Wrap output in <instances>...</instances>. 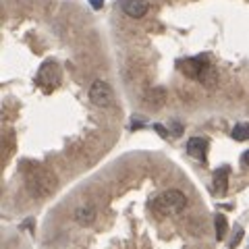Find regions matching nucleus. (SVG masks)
Returning a JSON list of instances; mask_svg holds the SVG:
<instances>
[{
	"instance_id": "nucleus-1",
	"label": "nucleus",
	"mask_w": 249,
	"mask_h": 249,
	"mask_svg": "<svg viewBox=\"0 0 249 249\" xmlns=\"http://www.w3.org/2000/svg\"><path fill=\"white\" fill-rule=\"evenodd\" d=\"M187 196L178 189H168L164 193H160L158 197L152 201V212L158 216V218H164V216H177L181 214L183 210L187 208Z\"/></svg>"
},
{
	"instance_id": "nucleus-2",
	"label": "nucleus",
	"mask_w": 249,
	"mask_h": 249,
	"mask_svg": "<svg viewBox=\"0 0 249 249\" xmlns=\"http://www.w3.org/2000/svg\"><path fill=\"white\" fill-rule=\"evenodd\" d=\"M25 181H27V189L34 197H48L50 193H54V189H56V178H54V175L42 166L27 168Z\"/></svg>"
},
{
	"instance_id": "nucleus-3",
	"label": "nucleus",
	"mask_w": 249,
	"mask_h": 249,
	"mask_svg": "<svg viewBox=\"0 0 249 249\" xmlns=\"http://www.w3.org/2000/svg\"><path fill=\"white\" fill-rule=\"evenodd\" d=\"M89 100L96 106L100 108H110L114 104V93H112V88L108 85L106 81L102 79H98V81H93L91 83V88H89Z\"/></svg>"
},
{
	"instance_id": "nucleus-4",
	"label": "nucleus",
	"mask_w": 249,
	"mask_h": 249,
	"mask_svg": "<svg viewBox=\"0 0 249 249\" xmlns=\"http://www.w3.org/2000/svg\"><path fill=\"white\" fill-rule=\"evenodd\" d=\"M121 9L131 19H142L150 11V2L147 0H121Z\"/></svg>"
},
{
	"instance_id": "nucleus-5",
	"label": "nucleus",
	"mask_w": 249,
	"mask_h": 249,
	"mask_svg": "<svg viewBox=\"0 0 249 249\" xmlns=\"http://www.w3.org/2000/svg\"><path fill=\"white\" fill-rule=\"evenodd\" d=\"M58 81H60V73H58L56 65H54V62H46L40 75H37V83L46 85V88H54V85H58Z\"/></svg>"
},
{
	"instance_id": "nucleus-6",
	"label": "nucleus",
	"mask_w": 249,
	"mask_h": 249,
	"mask_svg": "<svg viewBox=\"0 0 249 249\" xmlns=\"http://www.w3.org/2000/svg\"><path fill=\"white\" fill-rule=\"evenodd\" d=\"M187 154L191 158H197V160H206V154H208V142L204 137H191L187 142Z\"/></svg>"
},
{
	"instance_id": "nucleus-7",
	"label": "nucleus",
	"mask_w": 249,
	"mask_h": 249,
	"mask_svg": "<svg viewBox=\"0 0 249 249\" xmlns=\"http://www.w3.org/2000/svg\"><path fill=\"white\" fill-rule=\"evenodd\" d=\"M229 175H231V168L229 166H220L214 173V189L220 193V196H224L229 189Z\"/></svg>"
},
{
	"instance_id": "nucleus-8",
	"label": "nucleus",
	"mask_w": 249,
	"mask_h": 249,
	"mask_svg": "<svg viewBox=\"0 0 249 249\" xmlns=\"http://www.w3.org/2000/svg\"><path fill=\"white\" fill-rule=\"evenodd\" d=\"M164 100H166V91L162 89V88H154V89L145 96V104L152 106V108H160L162 104H164Z\"/></svg>"
},
{
	"instance_id": "nucleus-9",
	"label": "nucleus",
	"mask_w": 249,
	"mask_h": 249,
	"mask_svg": "<svg viewBox=\"0 0 249 249\" xmlns=\"http://www.w3.org/2000/svg\"><path fill=\"white\" fill-rule=\"evenodd\" d=\"M75 218H77V222L83 224V227H88V224H91L93 220H96V210L93 208H79L75 212Z\"/></svg>"
},
{
	"instance_id": "nucleus-10",
	"label": "nucleus",
	"mask_w": 249,
	"mask_h": 249,
	"mask_svg": "<svg viewBox=\"0 0 249 249\" xmlns=\"http://www.w3.org/2000/svg\"><path fill=\"white\" fill-rule=\"evenodd\" d=\"M214 227H216V239H218V241H222L224 237H227V232H229L227 216H224V214H216V218H214Z\"/></svg>"
},
{
	"instance_id": "nucleus-11",
	"label": "nucleus",
	"mask_w": 249,
	"mask_h": 249,
	"mask_svg": "<svg viewBox=\"0 0 249 249\" xmlns=\"http://www.w3.org/2000/svg\"><path fill=\"white\" fill-rule=\"evenodd\" d=\"M231 135H232V139H235V142H247V139H249V123H239V124H235V127H232V131H231Z\"/></svg>"
},
{
	"instance_id": "nucleus-12",
	"label": "nucleus",
	"mask_w": 249,
	"mask_h": 249,
	"mask_svg": "<svg viewBox=\"0 0 249 249\" xmlns=\"http://www.w3.org/2000/svg\"><path fill=\"white\" fill-rule=\"evenodd\" d=\"M241 239H243V229L237 227V235L232 237V241H231V249H235V247L241 243Z\"/></svg>"
},
{
	"instance_id": "nucleus-13",
	"label": "nucleus",
	"mask_w": 249,
	"mask_h": 249,
	"mask_svg": "<svg viewBox=\"0 0 249 249\" xmlns=\"http://www.w3.org/2000/svg\"><path fill=\"white\" fill-rule=\"evenodd\" d=\"M89 2H91V6H93L96 11H100V9L104 6V0H89Z\"/></svg>"
},
{
	"instance_id": "nucleus-14",
	"label": "nucleus",
	"mask_w": 249,
	"mask_h": 249,
	"mask_svg": "<svg viewBox=\"0 0 249 249\" xmlns=\"http://www.w3.org/2000/svg\"><path fill=\"white\" fill-rule=\"evenodd\" d=\"M156 131L162 135V137H168V133H166V129L164 127H160V124H156Z\"/></svg>"
},
{
	"instance_id": "nucleus-15",
	"label": "nucleus",
	"mask_w": 249,
	"mask_h": 249,
	"mask_svg": "<svg viewBox=\"0 0 249 249\" xmlns=\"http://www.w3.org/2000/svg\"><path fill=\"white\" fill-rule=\"evenodd\" d=\"M241 162H243L245 166H249V150H247V152H245L243 156H241Z\"/></svg>"
}]
</instances>
